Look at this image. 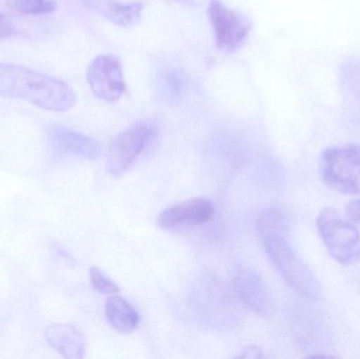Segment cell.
<instances>
[{
    "instance_id": "1",
    "label": "cell",
    "mask_w": 360,
    "mask_h": 359,
    "mask_svg": "<svg viewBox=\"0 0 360 359\" xmlns=\"http://www.w3.org/2000/svg\"><path fill=\"white\" fill-rule=\"evenodd\" d=\"M0 96L20 99L38 109L67 112L76 105V93L58 78L31 67L0 61Z\"/></svg>"
},
{
    "instance_id": "2",
    "label": "cell",
    "mask_w": 360,
    "mask_h": 359,
    "mask_svg": "<svg viewBox=\"0 0 360 359\" xmlns=\"http://www.w3.org/2000/svg\"><path fill=\"white\" fill-rule=\"evenodd\" d=\"M266 255L285 282L300 296L319 299L323 296L321 282L288 240V233L260 236Z\"/></svg>"
},
{
    "instance_id": "3",
    "label": "cell",
    "mask_w": 360,
    "mask_h": 359,
    "mask_svg": "<svg viewBox=\"0 0 360 359\" xmlns=\"http://www.w3.org/2000/svg\"><path fill=\"white\" fill-rule=\"evenodd\" d=\"M319 172L326 185L345 195L360 193V147L336 145L323 152Z\"/></svg>"
},
{
    "instance_id": "4",
    "label": "cell",
    "mask_w": 360,
    "mask_h": 359,
    "mask_svg": "<svg viewBox=\"0 0 360 359\" xmlns=\"http://www.w3.org/2000/svg\"><path fill=\"white\" fill-rule=\"evenodd\" d=\"M316 225L328 252L338 263L349 266L360 261V232L354 223L345 221L334 209L326 208Z\"/></svg>"
},
{
    "instance_id": "5",
    "label": "cell",
    "mask_w": 360,
    "mask_h": 359,
    "mask_svg": "<svg viewBox=\"0 0 360 359\" xmlns=\"http://www.w3.org/2000/svg\"><path fill=\"white\" fill-rule=\"evenodd\" d=\"M158 128L149 120L131 124L112 139L107 151V171L120 177L134 164L148 143L155 136Z\"/></svg>"
},
{
    "instance_id": "6",
    "label": "cell",
    "mask_w": 360,
    "mask_h": 359,
    "mask_svg": "<svg viewBox=\"0 0 360 359\" xmlns=\"http://www.w3.org/2000/svg\"><path fill=\"white\" fill-rule=\"evenodd\" d=\"M216 46L224 52H236L245 44L252 29L243 14L232 10L220 0H212L207 8Z\"/></svg>"
},
{
    "instance_id": "7",
    "label": "cell",
    "mask_w": 360,
    "mask_h": 359,
    "mask_svg": "<svg viewBox=\"0 0 360 359\" xmlns=\"http://www.w3.org/2000/svg\"><path fill=\"white\" fill-rule=\"evenodd\" d=\"M93 94L105 103H115L126 93L124 70L117 57L101 55L93 59L86 71Z\"/></svg>"
},
{
    "instance_id": "8",
    "label": "cell",
    "mask_w": 360,
    "mask_h": 359,
    "mask_svg": "<svg viewBox=\"0 0 360 359\" xmlns=\"http://www.w3.org/2000/svg\"><path fill=\"white\" fill-rule=\"evenodd\" d=\"M233 287L245 307L258 315L269 316L275 309L274 299L262 274L251 268H239L233 275Z\"/></svg>"
},
{
    "instance_id": "9",
    "label": "cell",
    "mask_w": 360,
    "mask_h": 359,
    "mask_svg": "<svg viewBox=\"0 0 360 359\" xmlns=\"http://www.w3.org/2000/svg\"><path fill=\"white\" fill-rule=\"evenodd\" d=\"M215 217V206L205 197H195L173 204L160 213L158 223L162 229L170 230L184 226H202Z\"/></svg>"
},
{
    "instance_id": "10",
    "label": "cell",
    "mask_w": 360,
    "mask_h": 359,
    "mask_svg": "<svg viewBox=\"0 0 360 359\" xmlns=\"http://www.w3.org/2000/svg\"><path fill=\"white\" fill-rule=\"evenodd\" d=\"M46 133L52 147L61 153L86 160H96L101 157L99 143L82 133L59 124L51 126Z\"/></svg>"
},
{
    "instance_id": "11",
    "label": "cell",
    "mask_w": 360,
    "mask_h": 359,
    "mask_svg": "<svg viewBox=\"0 0 360 359\" xmlns=\"http://www.w3.org/2000/svg\"><path fill=\"white\" fill-rule=\"evenodd\" d=\"M44 339L52 349L65 358L79 359L86 355V339L73 325H50L46 329Z\"/></svg>"
},
{
    "instance_id": "12",
    "label": "cell",
    "mask_w": 360,
    "mask_h": 359,
    "mask_svg": "<svg viewBox=\"0 0 360 359\" xmlns=\"http://www.w3.org/2000/svg\"><path fill=\"white\" fill-rule=\"evenodd\" d=\"M82 4L105 17L118 27H134L143 16V4L141 2L122 4L118 0H82Z\"/></svg>"
},
{
    "instance_id": "13",
    "label": "cell",
    "mask_w": 360,
    "mask_h": 359,
    "mask_svg": "<svg viewBox=\"0 0 360 359\" xmlns=\"http://www.w3.org/2000/svg\"><path fill=\"white\" fill-rule=\"evenodd\" d=\"M105 316L112 328L122 334H130L139 325V314L120 296H110L105 303Z\"/></svg>"
},
{
    "instance_id": "14",
    "label": "cell",
    "mask_w": 360,
    "mask_h": 359,
    "mask_svg": "<svg viewBox=\"0 0 360 359\" xmlns=\"http://www.w3.org/2000/svg\"><path fill=\"white\" fill-rule=\"evenodd\" d=\"M259 236L271 233H288L289 221L285 212L278 207H268L260 212L257 218Z\"/></svg>"
},
{
    "instance_id": "15",
    "label": "cell",
    "mask_w": 360,
    "mask_h": 359,
    "mask_svg": "<svg viewBox=\"0 0 360 359\" xmlns=\"http://www.w3.org/2000/svg\"><path fill=\"white\" fill-rule=\"evenodd\" d=\"M184 82L179 72L165 71L160 77L158 90L160 95L165 101L169 103H176L179 100L180 95L184 90Z\"/></svg>"
},
{
    "instance_id": "16",
    "label": "cell",
    "mask_w": 360,
    "mask_h": 359,
    "mask_svg": "<svg viewBox=\"0 0 360 359\" xmlns=\"http://www.w3.org/2000/svg\"><path fill=\"white\" fill-rule=\"evenodd\" d=\"M6 6L23 15H48L55 12V0H6Z\"/></svg>"
},
{
    "instance_id": "17",
    "label": "cell",
    "mask_w": 360,
    "mask_h": 359,
    "mask_svg": "<svg viewBox=\"0 0 360 359\" xmlns=\"http://www.w3.org/2000/svg\"><path fill=\"white\" fill-rule=\"evenodd\" d=\"M90 280L93 288L103 294H116L120 292V287L105 276L98 268L92 267L90 269Z\"/></svg>"
},
{
    "instance_id": "18",
    "label": "cell",
    "mask_w": 360,
    "mask_h": 359,
    "mask_svg": "<svg viewBox=\"0 0 360 359\" xmlns=\"http://www.w3.org/2000/svg\"><path fill=\"white\" fill-rule=\"evenodd\" d=\"M17 35V29L12 19L0 12V40L10 39Z\"/></svg>"
},
{
    "instance_id": "19",
    "label": "cell",
    "mask_w": 360,
    "mask_h": 359,
    "mask_svg": "<svg viewBox=\"0 0 360 359\" xmlns=\"http://www.w3.org/2000/svg\"><path fill=\"white\" fill-rule=\"evenodd\" d=\"M346 215L351 223H360V198L352 200L347 204Z\"/></svg>"
},
{
    "instance_id": "20",
    "label": "cell",
    "mask_w": 360,
    "mask_h": 359,
    "mask_svg": "<svg viewBox=\"0 0 360 359\" xmlns=\"http://www.w3.org/2000/svg\"><path fill=\"white\" fill-rule=\"evenodd\" d=\"M239 358H264L262 350L257 346H249V347L243 349V353L239 355Z\"/></svg>"
},
{
    "instance_id": "21",
    "label": "cell",
    "mask_w": 360,
    "mask_h": 359,
    "mask_svg": "<svg viewBox=\"0 0 360 359\" xmlns=\"http://www.w3.org/2000/svg\"><path fill=\"white\" fill-rule=\"evenodd\" d=\"M174 1L179 2V4L181 2V4H188V6H202L207 0H174Z\"/></svg>"
}]
</instances>
